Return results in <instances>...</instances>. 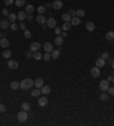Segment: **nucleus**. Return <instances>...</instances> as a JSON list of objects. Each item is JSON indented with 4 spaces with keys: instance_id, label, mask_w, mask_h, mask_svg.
<instances>
[{
    "instance_id": "nucleus-1",
    "label": "nucleus",
    "mask_w": 114,
    "mask_h": 126,
    "mask_svg": "<svg viewBox=\"0 0 114 126\" xmlns=\"http://www.w3.org/2000/svg\"><path fill=\"white\" fill-rule=\"evenodd\" d=\"M34 85V81H32L31 78H24L21 82V89L22 90H30Z\"/></svg>"
},
{
    "instance_id": "nucleus-2",
    "label": "nucleus",
    "mask_w": 114,
    "mask_h": 126,
    "mask_svg": "<svg viewBox=\"0 0 114 126\" xmlns=\"http://www.w3.org/2000/svg\"><path fill=\"white\" fill-rule=\"evenodd\" d=\"M27 117H29V115H27V111H25V110H22V111H19L18 115H17V119H18L21 123L25 122V120L27 119Z\"/></svg>"
},
{
    "instance_id": "nucleus-3",
    "label": "nucleus",
    "mask_w": 114,
    "mask_h": 126,
    "mask_svg": "<svg viewBox=\"0 0 114 126\" xmlns=\"http://www.w3.org/2000/svg\"><path fill=\"white\" fill-rule=\"evenodd\" d=\"M108 88H110V82H108L107 80H103V81L99 83V89H101L103 92H104V91H107Z\"/></svg>"
},
{
    "instance_id": "nucleus-4",
    "label": "nucleus",
    "mask_w": 114,
    "mask_h": 126,
    "mask_svg": "<svg viewBox=\"0 0 114 126\" xmlns=\"http://www.w3.org/2000/svg\"><path fill=\"white\" fill-rule=\"evenodd\" d=\"M51 7H53V9H55V10H59V9H62V7H63V2H62L61 0H55V1L51 4Z\"/></svg>"
},
{
    "instance_id": "nucleus-5",
    "label": "nucleus",
    "mask_w": 114,
    "mask_h": 126,
    "mask_svg": "<svg viewBox=\"0 0 114 126\" xmlns=\"http://www.w3.org/2000/svg\"><path fill=\"white\" fill-rule=\"evenodd\" d=\"M47 25H48V27H50V28H55L57 25L56 19L53 18V17H49V18L47 19Z\"/></svg>"
},
{
    "instance_id": "nucleus-6",
    "label": "nucleus",
    "mask_w": 114,
    "mask_h": 126,
    "mask_svg": "<svg viewBox=\"0 0 114 126\" xmlns=\"http://www.w3.org/2000/svg\"><path fill=\"white\" fill-rule=\"evenodd\" d=\"M40 47H41V44L39 43V42H32L31 45H30V50L32 52H34V51H40Z\"/></svg>"
},
{
    "instance_id": "nucleus-7",
    "label": "nucleus",
    "mask_w": 114,
    "mask_h": 126,
    "mask_svg": "<svg viewBox=\"0 0 114 126\" xmlns=\"http://www.w3.org/2000/svg\"><path fill=\"white\" fill-rule=\"evenodd\" d=\"M7 66L10 68V69H17L18 68V63L16 60H9L7 63Z\"/></svg>"
},
{
    "instance_id": "nucleus-8",
    "label": "nucleus",
    "mask_w": 114,
    "mask_h": 126,
    "mask_svg": "<svg viewBox=\"0 0 114 126\" xmlns=\"http://www.w3.org/2000/svg\"><path fill=\"white\" fill-rule=\"evenodd\" d=\"M90 73H91V75H92V77H94V78H97L98 76L101 75V70H99V68H98V67H92V68H91V70H90Z\"/></svg>"
},
{
    "instance_id": "nucleus-9",
    "label": "nucleus",
    "mask_w": 114,
    "mask_h": 126,
    "mask_svg": "<svg viewBox=\"0 0 114 126\" xmlns=\"http://www.w3.org/2000/svg\"><path fill=\"white\" fill-rule=\"evenodd\" d=\"M71 24L73 26H78L80 25V23H81V19H80V17H78V16H73L72 18H71Z\"/></svg>"
},
{
    "instance_id": "nucleus-10",
    "label": "nucleus",
    "mask_w": 114,
    "mask_h": 126,
    "mask_svg": "<svg viewBox=\"0 0 114 126\" xmlns=\"http://www.w3.org/2000/svg\"><path fill=\"white\" fill-rule=\"evenodd\" d=\"M38 105L40 106V107H44V106H47V105H48V99H47L46 97H41V98H39Z\"/></svg>"
},
{
    "instance_id": "nucleus-11",
    "label": "nucleus",
    "mask_w": 114,
    "mask_h": 126,
    "mask_svg": "<svg viewBox=\"0 0 114 126\" xmlns=\"http://www.w3.org/2000/svg\"><path fill=\"white\" fill-rule=\"evenodd\" d=\"M35 19H37V22H38L39 24H42V25L47 23V18L44 17V15H40V14H38V16L35 17Z\"/></svg>"
},
{
    "instance_id": "nucleus-12",
    "label": "nucleus",
    "mask_w": 114,
    "mask_h": 126,
    "mask_svg": "<svg viewBox=\"0 0 114 126\" xmlns=\"http://www.w3.org/2000/svg\"><path fill=\"white\" fill-rule=\"evenodd\" d=\"M9 26H10V24H9V20H8V19H2V20L0 22V27H1L2 30H7Z\"/></svg>"
},
{
    "instance_id": "nucleus-13",
    "label": "nucleus",
    "mask_w": 114,
    "mask_h": 126,
    "mask_svg": "<svg viewBox=\"0 0 114 126\" xmlns=\"http://www.w3.org/2000/svg\"><path fill=\"white\" fill-rule=\"evenodd\" d=\"M34 85L37 86V89H41L44 86V80L41 77H38L35 81H34Z\"/></svg>"
},
{
    "instance_id": "nucleus-14",
    "label": "nucleus",
    "mask_w": 114,
    "mask_h": 126,
    "mask_svg": "<svg viewBox=\"0 0 114 126\" xmlns=\"http://www.w3.org/2000/svg\"><path fill=\"white\" fill-rule=\"evenodd\" d=\"M104 66H105V59H103V58H98V59L96 60V67L101 68V67H104Z\"/></svg>"
},
{
    "instance_id": "nucleus-15",
    "label": "nucleus",
    "mask_w": 114,
    "mask_h": 126,
    "mask_svg": "<svg viewBox=\"0 0 114 126\" xmlns=\"http://www.w3.org/2000/svg\"><path fill=\"white\" fill-rule=\"evenodd\" d=\"M44 49L46 52H51V51L54 50V47L51 45V43H49V42H47V43L44 44Z\"/></svg>"
},
{
    "instance_id": "nucleus-16",
    "label": "nucleus",
    "mask_w": 114,
    "mask_h": 126,
    "mask_svg": "<svg viewBox=\"0 0 114 126\" xmlns=\"http://www.w3.org/2000/svg\"><path fill=\"white\" fill-rule=\"evenodd\" d=\"M0 45L2 48H7V47H9V41L6 38H1L0 39Z\"/></svg>"
},
{
    "instance_id": "nucleus-17",
    "label": "nucleus",
    "mask_w": 114,
    "mask_h": 126,
    "mask_svg": "<svg viewBox=\"0 0 114 126\" xmlns=\"http://www.w3.org/2000/svg\"><path fill=\"white\" fill-rule=\"evenodd\" d=\"M86 28H87L89 32H94L95 31V24H94L92 22H88V23L86 24Z\"/></svg>"
},
{
    "instance_id": "nucleus-18",
    "label": "nucleus",
    "mask_w": 114,
    "mask_h": 126,
    "mask_svg": "<svg viewBox=\"0 0 114 126\" xmlns=\"http://www.w3.org/2000/svg\"><path fill=\"white\" fill-rule=\"evenodd\" d=\"M64 42V39L62 35H57L56 38H55V43H56V45H62Z\"/></svg>"
},
{
    "instance_id": "nucleus-19",
    "label": "nucleus",
    "mask_w": 114,
    "mask_h": 126,
    "mask_svg": "<svg viewBox=\"0 0 114 126\" xmlns=\"http://www.w3.org/2000/svg\"><path fill=\"white\" fill-rule=\"evenodd\" d=\"M42 56H44V55H41V53H40V51H34V52L32 53V57H33L35 60H40V59H42Z\"/></svg>"
},
{
    "instance_id": "nucleus-20",
    "label": "nucleus",
    "mask_w": 114,
    "mask_h": 126,
    "mask_svg": "<svg viewBox=\"0 0 114 126\" xmlns=\"http://www.w3.org/2000/svg\"><path fill=\"white\" fill-rule=\"evenodd\" d=\"M40 91H41V93H44V94H49V93H50V88H49L48 85H44Z\"/></svg>"
},
{
    "instance_id": "nucleus-21",
    "label": "nucleus",
    "mask_w": 114,
    "mask_h": 126,
    "mask_svg": "<svg viewBox=\"0 0 114 126\" xmlns=\"http://www.w3.org/2000/svg\"><path fill=\"white\" fill-rule=\"evenodd\" d=\"M26 13L25 12H19L18 15H17V19H19V22H22V20H24V19H26Z\"/></svg>"
},
{
    "instance_id": "nucleus-22",
    "label": "nucleus",
    "mask_w": 114,
    "mask_h": 126,
    "mask_svg": "<svg viewBox=\"0 0 114 126\" xmlns=\"http://www.w3.org/2000/svg\"><path fill=\"white\" fill-rule=\"evenodd\" d=\"M10 88L13 89V90H18L21 88V83L17 82V81H14V82L10 83Z\"/></svg>"
},
{
    "instance_id": "nucleus-23",
    "label": "nucleus",
    "mask_w": 114,
    "mask_h": 126,
    "mask_svg": "<svg viewBox=\"0 0 114 126\" xmlns=\"http://www.w3.org/2000/svg\"><path fill=\"white\" fill-rule=\"evenodd\" d=\"M71 18H72V16L69 13H64L62 15V19H63L64 22H71Z\"/></svg>"
},
{
    "instance_id": "nucleus-24",
    "label": "nucleus",
    "mask_w": 114,
    "mask_h": 126,
    "mask_svg": "<svg viewBox=\"0 0 114 126\" xmlns=\"http://www.w3.org/2000/svg\"><path fill=\"white\" fill-rule=\"evenodd\" d=\"M105 38H106V40H108V41L114 40V31L107 32V33H106V35H105Z\"/></svg>"
},
{
    "instance_id": "nucleus-25",
    "label": "nucleus",
    "mask_w": 114,
    "mask_h": 126,
    "mask_svg": "<svg viewBox=\"0 0 114 126\" xmlns=\"http://www.w3.org/2000/svg\"><path fill=\"white\" fill-rule=\"evenodd\" d=\"M33 10H34V7H33V5H27L25 8V13L29 14V15H31L32 13H33Z\"/></svg>"
},
{
    "instance_id": "nucleus-26",
    "label": "nucleus",
    "mask_w": 114,
    "mask_h": 126,
    "mask_svg": "<svg viewBox=\"0 0 114 126\" xmlns=\"http://www.w3.org/2000/svg\"><path fill=\"white\" fill-rule=\"evenodd\" d=\"M71 27H72V24H71L70 22H65L63 25H62V28H63L64 31H69Z\"/></svg>"
},
{
    "instance_id": "nucleus-27",
    "label": "nucleus",
    "mask_w": 114,
    "mask_h": 126,
    "mask_svg": "<svg viewBox=\"0 0 114 126\" xmlns=\"http://www.w3.org/2000/svg\"><path fill=\"white\" fill-rule=\"evenodd\" d=\"M50 55H51V58L58 59V58H59V50H53L50 52Z\"/></svg>"
},
{
    "instance_id": "nucleus-28",
    "label": "nucleus",
    "mask_w": 114,
    "mask_h": 126,
    "mask_svg": "<svg viewBox=\"0 0 114 126\" xmlns=\"http://www.w3.org/2000/svg\"><path fill=\"white\" fill-rule=\"evenodd\" d=\"M22 109H23V110H25V111H29V110L31 109L30 103H29V102H23V103H22Z\"/></svg>"
},
{
    "instance_id": "nucleus-29",
    "label": "nucleus",
    "mask_w": 114,
    "mask_h": 126,
    "mask_svg": "<svg viewBox=\"0 0 114 126\" xmlns=\"http://www.w3.org/2000/svg\"><path fill=\"white\" fill-rule=\"evenodd\" d=\"M16 18H17V16H16L15 14H13V13L8 15V20H9V22H12V23H15Z\"/></svg>"
},
{
    "instance_id": "nucleus-30",
    "label": "nucleus",
    "mask_w": 114,
    "mask_h": 126,
    "mask_svg": "<svg viewBox=\"0 0 114 126\" xmlns=\"http://www.w3.org/2000/svg\"><path fill=\"white\" fill-rule=\"evenodd\" d=\"M84 15H86V12H84L83 9H78V10H76V16H78V17H83Z\"/></svg>"
},
{
    "instance_id": "nucleus-31",
    "label": "nucleus",
    "mask_w": 114,
    "mask_h": 126,
    "mask_svg": "<svg viewBox=\"0 0 114 126\" xmlns=\"http://www.w3.org/2000/svg\"><path fill=\"white\" fill-rule=\"evenodd\" d=\"M42 58H44V61H49L50 60V58H51V55H50V52H46L44 56H42Z\"/></svg>"
},
{
    "instance_id": "nucleus-32",
    "label": "nucleus",
    "mask_w": 114,
    "mask_h": 126,
    "mask_svg": "<svg viewBox=\"0 0 114 126\" xmlns=\"http://www.w3.org/2000/svg\"><path fill=\"white\" fill-rule=\"evenodd\" d=\"M44 13H46V7H44V6H39L38 14H40V15H44Z\"/></svg>"
},
{
    "instance_id": "nucleus-33",
    "label": "nucleus",
    "mask_w": 114,
    "mask_h": 126,
    "mask_svg": "<svg viewBox=\"0 0 114 126\" xmlns=\"http://www.w3.org/2000/svg\"><path fill=\"white\" fill-rule=\"evenodd\" d=\"M10 56H12V51L5 50L4 52H2V57H4V58H9Z\"/></svg>"
},
{
    "instance_id": "nucleus-34",
    "label": "nucleus",
    "mask_w": 114,
    "mask_h": 126,
    "mask_svg": "<svg viewBox=\"0 0 114 126\" xmlns=\"http://www.w3.org/2000/svg\"><path fill=\"white\" fill-rule=\"evenodd\" d=\"M15 4H16V6L17 7H22V6L25 5V0H16Z\"/></svg>"
},
{
    "instance_id": "nucleus-35",
    "label": "nucleus",
    "mask_w": 114,
    "mask_h": 126,
    "mask_svg": "<svg viewBox=\"0 0 114 126\" xmlns=\"http://www.w3.org/2000/svg\"><path fill=\"white\" fill-rule=\"evenodd\" d=\"M40 93H41V91H39V89H35V90H33L31 92V95L32 97H38Z\"/></svg>"
},
{
    "instance_id": "nucleus-36",
    "label": "nucleus",
    "mask_w": 114,
    "mask_h": 126,
    "mask_svg": "<svg viewBox=\"0 0 114 126\" xmlns=\"http://www.w3.org/2000/svg\"><path fill=\"white\" fill-rule=\"evenodd\" d=\"M99 98H101V100L106 101V100L108 99V94H107V93H105V92H103V93L101 94V97H99Z\"/></svg>"
},
{
    "instance_id": "nucleus-37",
    "label": "nucleus",
    "mask_w": 114,
    "mask_h": 126,
    "mask_svg": "<svg viewBox=\"0 0 114 126\" xmlns=\"http://www.w3.org/2000/svg\"><path fill=\"white\" fill-rule=\"evenodd\" d=\"M62 32H63V28H62V27H55V33H56L57 35H61Z\"/></svg>"
},
{
    "instance_id": "nucleus-38",
    "label": "nucleus",
    "mask_w": 114,
    "mask_h": 126,
    "mask_svg": "<svg viewBox=\"0 0 114 126\" xmlns=\"http://www.w3.org/2000/svg\"><path fill=\"white\" fill-rule=\"evenodd\" d=\"M9 27H10L13 31H17V30H18V25H17L16 23H12V25L9 26Z\"/></svg>"
},
{
    "instance_id": "nucleus-39",
    "label": "nucleus",
    "mask_w": 114,
    "mask_h": 126,
    "mask_svg": "<svg viewBox=\"0 0 114 126\" xmlns=\"http://www.w3.org/2000/svg\"><path fill=\"white\" fill-rule=\"evenodd\" d=\"M24 37H25L26 39H30L31 38V32L29 31V30H25V32H24Z\"/></svg>"
},
{
    "instance_id": "nucleus-40",
    "label": "nucleus",
    "mask_w": 114,
    "mask_h": 126,
    "mask_svg": "<svg viewBox=\"0 0 114 126\" xmlns=\"http://www.w3.org/2000/svg\"><path fill=\"white\" fill-rule=\"evenodd\" d=\"M108 57H110V55L107 52H103L101 55V58H103V59H108Z\"/></svg>"
},
{
    "instance_id": "nucleus-41",
    "label": "nucleus",
    "mask_w": 114,
    "mask_h": 126,
    "mask_svg": "<svg viewBox=\"0 0 114 126\" xmlns=\"http://www.w3.org/2000/svg\"><path fill=\"white\" fill-rule=\"evenodd\" d=\"M18 27H21V30H24V31L26 30V25L24 24V23H23V22H21V23H19Z\"/></svg>"
},
{
    "instance_id": "nucleus-42",
    "label": "nucleus",
    "mask_w": 114,
    "mask_h": 126,
    "mask_svg": "<svg viewBox=\"0 0 114 126\" xmlns=\"http://www.w3.org/2000/svg\"><path fill=\"white\" fill-rule=\"evenodd\" d=\"M107 91H108V94L110 95H114V88H111V86H110V88L107 89Z\"/></svg>"
},
{
    "instance_id": "nucleus-43",
    "label": "nucleus",
    "mask_w": 114,
    "mask_h": 126,
    "mask_svg": "<svg viewBox=\"0 0 114 126\" xmlns=\"http://www.w3.org/2000/svg\"><path fill=\"white\" fill-rule=\"evenodd\" d=\"M6 111V106L5 105H0V113H5Z\"/></svg>"
},
{
    "instance_id": "nucleus-44",
    "label": "nucleus",
    "mask_w": 114,
    "mask_h": 126,
    "mask_svg": "<svg viewBox=\"0 0 114 126\" xmlns=\"http://www.w3.org/2000/svg\"><path fill=\"white\" fill-rule=\"evenodd\" d=\"M73 17V16H76V10H74V9H70V13H69Z\"/></svg>"
},
{
    "instance_id": "nucleus-45",
    "label": "nucleus",
    "mask_w": 114,
    "mask_h": 126,
    "mask_svg": "<svg viewBox=\"0 0 114 126\" xmlns=\"http://www.w3.org/2000/svg\"><path fill=\"white\" fill-rule=\"evenodd\" d=\"M13 2H14V0H5V5L6 6H10Z\"/></svg>"
},
{
    "instance_id": "nucleus-46",
    "label": "nucleus",
    "mask_w": 114,
    "mask_h": 126,
    "mask_svg": "<svg viewBox=\"0 0 114 126\" xmlns=\"http://www.w3.org/2000/svg\"><path fill=\"white\" fill-rule=\"evenodd\" d=\"M2 15H4V16H7V17H8V15H9L8 10H7V9H2Z\"/></svg>"
},
{
    "instance_id": "nucleus-47",
    "label": "nucleus",
    "mask_w": 114,
    "mask_h": 126,
    "mask_svg": "<svg viewBox=\"0 0 114 126\" xmlns=\"http://www.w3.org/2000/svg\"><path fill=\"white\" fill-rule=\"evenodd\" d=\"M26 57H27V58H30V57H32V51L30 50V51H27V52H26Z\"/></svg>"
},
{
    "instance_id": "nucleus-48",
    "label": "nucleus",
    "mask_w": 114,
    "mask_h": 126,
    "mask_svg": "<svg viewBox=\"0 0 114 126\" xmlns=\"http://www.w3.org/2000/svg\"><path fill=\"white\" fill-rule=\"evenodd\" d=\"M33 18H34V17L32 16V14H31V15H27V16H26V19H29V20H32Z\"/></svg>"
},
{
    "instance_id": "nucleus-49",
    "label": "nucleus",
    "mask_w": 114,
    "mask_h": 126,
    "mask_svg": "<svg viewBox=\"0 0 114 126\" xmlns=\"http://www.w3.org/2000/svg\"><path fill=\"white\" fill-rule=\"evenodd\" d=\"M63 38H65V37H67V34H66V32H62V34H61Z\"/></svg>"
},
{
    "instance_id": "nucleus-50",
    "label": "nucleus",
    "mask_w": 114,
    "mask_h": 126,
    "mask_svg": "<svg viewBox=\"0 0 114 126\" xmlns=\"http://www.w3.org/2000/svg\"><path fill=\"white\" fill-rule=\"evenodd\" d=\"M46 8H49V7H51V4H49V2H48V4H46Z\"/></svg>"
},
{
    "instance_id": "nucleus-51",
    "label": "nucleus",
    "mask_w": 114,
    "mask_h": 126,
    "mask_svg": "<svg viewBox=\"0 0 114 126\" xmlns=\"http://www.w3.org/2000/svg\"><path fill=\"white\" fill-rule=\"evenodd\" d=\"M112 80H113V77H112V76H108V77H107V81H108V82H110V81H112Z\"/></svg>"
},
{
    "instance_id": "nucleus-52",
    "label": "nucleus",
    "mask_w": 114,
    "mask_h": 126,
    "mask_svg": "<svg viewBox=\"0 0 114 126\" xmlns=\"http://www.w3.org/2000/svg\"><path fill=\"white\" fill-rule=\"evenodd\" d=\"M112 68H113V69H114V60H113V61H112Z\"/></svg>"
},
{
    "instance_id": "nucleus-53",
    "label": "nucleus",
    "mask_w": 114,
    "mask_h": 126,
    "mask_svg": "<svg viewBox=\"0 0 114 126\" xmlns=\"http://www.w3.org/2000/svg\"><path fill=\"white\" fill-rule=\"evenodd\" d=\"M2 38V34H1V32H0V39Z\"/></svg>"
},
{
    "instance_id": "nucleus-54",
    "label": "nucleus",
    "mask_w": 114,
    "mask_h": 126,
    "mask_svg": "<svg viewBox=\"0 0 114 126\" xmlns=\"http://www.w3.org/2000/svg\"><path fill=\"white\" fill-rule=\"evenodd\" d=\"M112 82H113V83H114V76H113V80H112Z\"/></svg>"
}]
</instances>
